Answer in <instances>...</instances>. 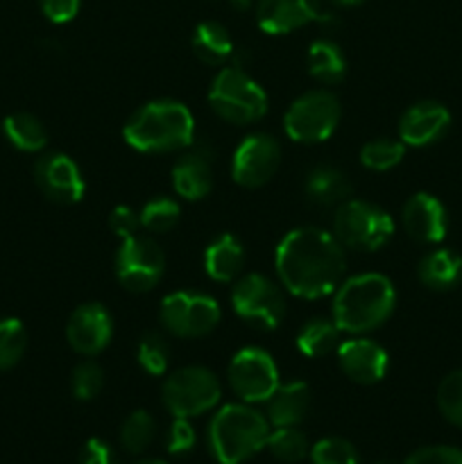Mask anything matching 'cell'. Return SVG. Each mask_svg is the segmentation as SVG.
<instances>
[{"label": "cell", "mask_w": 462, "mask_h": 464, "mask_svg": "<svg viewBox=\"0 0 462 464\" xmlns=\"http://www.w3.org/2000/svg\"><path fill=\"white\" fill-rule=\"evenodd\" d=\"M281 163V145L274 136L249 134L240 140L236 148L234 163H231V175L234 181L243 188H261L274 177Z\"/></svg>", "instance_id": "cell-13"}, {"label": "cell", "mask_w": 462, "mask_h": 464, "mask_svg": "<svg viewBox=\"0 0 462 464\" xmlns=\"http://www.w3.org/2000/svg\"><path fill=\"white\" fill-rule=\"evenodd\" d=\"M306 199L315 207H340L351 195V181L333 166H315L303 181Z\"/></svg>", "instance_id": "cell-22"}, {"label": "cell", "mask_w": 462, "mask_h": 464, "mask_svg": "<svg viewBox=\"0 0 462 464\" xmlns=\"http://www.w3.org/2000/svg\"><path fill=\"white\" fill-rule=\"evenodd\" d=\"M333 5H338V7H358V5L367 3V0H331Z\"/></svg>", "instance_id": "cell-43"}, {"label": "cell", "mask_w": 462, "mask_h": 464, "mask_svg": "<svg viewBox=\"0 0 462 464\" xmlns=\"http://www.w3.org/2000/svg\"><path fill=\"white\" fill-rule=\"evenodd\" d=\"M397 293L385 275L367 272L351 276L333 297V322L344 334H367L379 329L394 313Z\"/></svg>", "instance_id": "cell-2"}, {"label": "cell", "mask_w": 462, "mask_h": 464, "mask_svg": "<svg viewBox=\"0 0 462 464\" xmlns=\"http://www.w3.org/2000/svg\"><path fill=\"white\" fill-rule=\"evenodd\" d=\"M113 270L120 285L130 293H148L161 281L166 270L163 249L148 236H131L118 247Z\"/></svg>", "instance_id": "cell-11"}, {"label": "cell", "mask_w": 462, "mask_h": 464, "mask_svg": "<svg viewBox=\"0 0 462 464\" xmlns=\"http://www.w3.org/2000/svg\"><path fill=\"white\" fill-rule=\"evenodd\" d=\"M220 306L204 293H170L163 297L159 320L175 338H204L220 324Z\"/></svg>", "instance_id": "cell-9"}, {"label": "cell", "mask_w": 462, "mask_h": 464, "mask_svg": "<svg viewBox=\"0 0 462 464\" xmlns=\"http://www.w3.org/2000/svg\"><path fill=\"white\" fill-rule=\"evenodd\" d=\"M267 451L276 458L279 462H302L303 458L311 453V447H308V440L297 426H284V429H276L267 435L265 442Z\"/></svg>", "instance_id": "cell-29"}, {"label": "cell", "mask_w": 462, "mask_h": 464, "mask_svg": "<svg viewBox=\"0 0 462 464\" xmlns=\"http://www.w3.org/2000/svg\"><path fill=\"white\" fill-rule=\"evenodd\" d=\"M338 365L349 381L358 385H374L388 374V352L370 338H353L338 344Z\"/></svg>", "instance_id": "cell-17"}, {"label": "cell", "mask_w": 462, "mask_h": 464, "mask_svg": "<svg viewBox=\"0 0 462 464\" xmlns=\"http://www.w3.org/2000/svg\"><path fill=\"white\" fill-rule=\"evenodd\" d=\"M231 306L236 315L261 331H274L285 317V299L279 285L267 276H243L231 290Z\"/></svg>", "instance_id": "cell-10"}, {"label": "cell", "mask_w": 462, "mask_h": 464, "mask_svg": "<svg viewBox=\"0 0 462 464\" xmlns=\"http://www.w3.org/2000/svg\"><path fill=\"white\" fill-rule=\"evenodd\" d=\"M451 127V113L444 104L435 100H421L403 111L399 121V136L401 143L412 148H426L442 139Z\"/></svg>", "instance_id": "cell-19"}, {"label": "cell", "mask_w": 462, "mask_h": 464, "mask_svg": "<svg viewBox=\"0 0 462 464\" xmlns=\"http://www.w3.org/2000/svg\"><path fill=\"white\" fill-rule=\"evenodd\" d=\"M208 104L213 111L234 125H249L265 116L267 95L256 80L238 66L220 68L208 89Z\"/></svg>", "instance_id": "cell-5"}, {"label": "cell", "mask_w": 462, "mask_h": 464, "mask_svg": "<svg viewBox=\"0 0 462 464\" xmlns=\"http://www.w3.org/2000/svg\"><path fill=\"white\" fill-rule=\"evenodd\" d=\"M403 464H462V451L456 447H444V444L421 447L412 451Z\"/></svg>", "instance_id": "cell-39"}, {"label": "cell", "mask_w": 462, "mask_h": 464, "mask_svg": "<svg viewBox=\"0 0 462 464\" xmlns=\"http://www.w3.org/2000/svg\"><path fill=\"white\" fill-rule=\"evenodd\" d=\"M220 381L207 367H181L172 372L161 388V401L172 417H197L220 401Z\"/></svg>", "instance_id": "cell-7"}, {"label": "cell", "mask_w": 462, "mask_h": 464, "mask_svg": "<svg viewBox=\"0 0 462 464\" xmlns=\"http://www.w3.org/2000/svg\"><path fill=\"white\" fill-rule=\"evenodd\" d=\"M392 234L394 222L388 211L365 199H347L335 211L333 236L342 247L376 252L390 243Z\"/></svg>", "instance_id": "cell-6"}, {"label": "cell", "mask_w": 462, "mask_h": 464, "mask_svg": "<svg viewBox=\"0 0 462 464\" xmlns=\"http://www.w3.org/2000/svg\"><path fill=\"white\" fill-rule=\"evenodd\" d=\"M3 131L9 143L21 150V152H39L48 145L45 125L27 111H18L5 118Z\"/></svg>", "instance_id": "cell-27"}, {"label": "cell", "mask_w": 462, "mask_h": 464, "mask_svg": "<svg viewBox=\"0 0 462 464\" xmlns=\"http://www.w3.org/2000/svg\"><path fill=\"white\" fill-rule=\"evenodd\" d=\"M109 227H111L118 238H131L140 227V213L134 211L131 207H116L109 216Z\"/></svg>", "instance_id": "cell-40"}, {"label": "cell", "mask_w": 462, "mask_h": 464, "mask_svg": "<svg viewBox=\"0 0 462 464\" xmlns=\"http://www.w3.org/2000/svg\"><path fill=\"white\" fill-rule=\"evenodd\" d=\"M417 276L426 288L438 293L456 288L462 281V256L448 247L433 249L419 261Z\"/></svg>", "instance_id": "cell-23"}, {"label": "cell", "mask_w": 462, "mask_h": 464, "mask_svg": "<svg viewBox=\"0 0 462 464\" xmlns=\"http://www.w3.org/2000/svg\"><path fill=\"white\" fill-rule=\"evenodd\" d=\"M313 464H358V451L349 440L324 438L311 447Z\"/></svg>", "instance_id": "cell-37"}, {"label": "cell", "mask_w": 462, "mask_h": 464, "mask_svg": "<svg viewBox=\"0 0 462 464\" xmlns=\"http://www.w3.org/2000/svg\"><path fill=\"white\" fill-rule=\"evenodd\" d=\"M80 464H116V458H113L111 447L104 440L91 438L82 447Z\"/></svg>", "instance_id": "cell-42"}, {"label": "cell", "mask_w": 462, "mask_h": 464, "mask_svg": "<svg viewBox=\"0 0 462 464\" xmlns=\"http://www.w3.org/2000/svg\"><path fill=\"white\" fill-rule=\"evenodd\" d=\"M274 267L288 293L320 299L335 293L347 270V258L333 234L317 227H299L279 243Z\"/></svg>", "instance_id": "cell-1"}, {"label": "cell", "mask_w": 462, "mask_h": 464, "mask_svg": "<svg viewBox=\"0 0 462 464\" xmlns=\"http://www.w3.org/2000/svg\"><path fill=\"white\" fill-rule=\"evenodd\" d=\"M340 329L333 320L326 317H313L299 329L297 349L308 358H322L338 349Z\"/></svg>", "instance_id": "cell-28"}, {"label": "cell", "mask_w": 462, "mask_h": 464, "mask_svg": "<svg viewBox=\"0 0 462 464\" xmlns=\"http://www.w3.org/2000/svg\"><path fill=\"white\" fill-rule=\"evenodd\" d=\"M41 12L53 23H68L80 12L82 0H39Z\"/></svg>", "instance_id": "cell-41"}, {"label": "cell", "mask_w": 462, "mask_h": 464, "mask_svg": "<svg viewBox=\"0 0 462 464\" xmlns=\"http://www.w3.org/2000/svg\"><path fill=\"white\" fill-rule=\"evenodd\" d=\"M195 440L197 438H195L190 421L184 420V417H175V421H172L166 433V451L172 453V456H184L195 447Z\"/></svg>", "instance_id": "cell-38"}, {"label": "cell", "mask_w": 462, "mask_h": 464, "mask_svg": "<svg viewBox=\"0 0 462 464\" xmlns=\"http://www.w3.org/2000/svg\"><path fill=\"white\" fill-rule=\"evenodd\" d=\"M179 204L172 198H152L140 208V227L152 234H166L179 222Z\"/></svg>", "instance_id": "cell-33"}, {"label": "cell", "mask_w": 462, "mask_h": 464, "mask_svg": "<svg viewBox=\"0 0 462 464\" xmlns=\"http://www.w3.org/2000/svg\"><path fill=\"white\" fill-rule=\"evenodd\" d=\"M340 116H342L340 100L331 91H306L285 111V134L297 143H322L333 136Z\"/></svg>", "instance_id": "cell-8"}, {"label": "cell", "mask_w": 462, "mask_h": 464, "mask_svg": "<svg viewBox=\"0 0 462 464\" xmlns=\"http://www.w3.org/2000/svg\"><path fill=\"white\" fill-rule=\"evenodd\" d=\"M104 388V372L98 362L93 361H82L80 365L72 370L71 376V390L75 399L80 401H91L98 397Z\"/></svg>", "instance_id": "cell-36"}, {"label": "cell", "mask_w": 462, "mask_h": 464, "mask_svg": "<svg viewBox=\"0 0 462 464\" xmlns=\"http://www.w3.org/2000/svg\"><path fill=\"white\" fill-rule=\"evenodd\" d=\"M267 421L274 429H284V426H299L303 417L308 415L311 408V390L303 381H290V383L281 385L274 390L270 399H267Z\"/></svg>", "instance_id": "cell-21"}, {"label": "cell", "mask_w": 462, "mask_h": 464, "mask_svg": "<svg viewBox=\"0 0 462 464\" xmlns=\"http://www.w3.org/2000/svg\"><path fill=\"white\" fill-rule=\"evenodd\" d=\"M34 181L50 202L62 204V207H71L84 198V177H82L80 166L68 154L50 152L36 159Z\"/></svg>", "instance_id": "cell-14"}, {"label": "cell", "mask_w": 462, "mask_h": 464, "mask_svg": "<svg viewBox=\"0 0 462 464\" xmlns=\"http://www.w3.org/2000/svg\"><path fill=\"white\" fill-rule=\"evenodd\" d=\"M136 464H168V462H163V460H152V458H149V460H139Z\"/></svg>", "instance_id": "cell-45"}, {"label": "cell", "mask_w": 462, "mask_h": 464, "mask_svg": "<svg viewBox=\"0 0 462 464\" xmlns=\"http://www.w3.org/2000/svg\"><path fill=\"white\" fill-rule=\"evenodd\" d=\"M172 188L184 199H202L213 188V148L204 140L190 143L172 166Z\"/></svg>", "instance_id": "cell-18"}, {"label": "cell", "mask_w": 462, "mask_h": 464, "mask_svg": "<svg viewBox=\"0 0 462 464\" xmlns=\"http://www.w3.org/2000/svg\"><path fill=\"white\" fill-rule=\"evenodd\" d=\"M308 72L322 84H338L347 72V59L338 44L331 39L313 41L308 48Z\"/></svg>", "instance_id": "cell-26"}, {"label": "cell", "mask_w": 462, "mask_h": 464, "mask_svg": "<svg viewBox=\"0 0 462 464\" xmlns=\"http://www.w3.org/2000/svg\"><path fill=\"white\" fill-rule=\"evenodd\" d=\"M406 154V143L394 139H374L370 143L362 145L361 150V161L362 166L370 168L374 172H385L392 170L394 166H399Z\"/></svg>", "instance_id": "cell-31"}, {"label": "cell", "mask_w": 462, "mask_h": 464, "mask_svg": "<svg viewBox=\"0 0 462 464\" xmlns=\"http://www.w3.org/2000/svg\"><path fill=\"white\" fill-rule=\"evenodd\" d=\"M113 335V322L107 308L98 302L82 304L72 311L66 324V340L82 356H98L107 349Z\"/></svg>", "instance_id": "cell-16"}, {"label": "cell", "mask_w": 462, "mask_h": 464, "mask_svg": "<svg viewBox=\"0 0 462 464\" xmlns=\"http://www.w3.org/2000/svg\"><path fill=\"white\" fill-rule=\"evenodd\" d=\"M193 53L199 62L208 66H220L234 54V41H231L229 30L217 21H202L193 32Z\"/></svg>", "instance_id": "cell-25"}, {"label": "cell", "mask_w": 462, "mask_h": 464, "mask_svg": "<svg viewBox=\"0 0 462 464\" xmlns=\"http://www.w3.org/2000/svg\"><path fill=\"white\" fill-rule=\"evenodd\" d=\"M229 385L243 403H263L279 388V367L263 349L245 347L231 358Z\"/></svg>", "instance_id": "cell-12"}, {"label": "cell", "mask_w": 462, "mask_h": 464, "mask_svg": "<svg viewBox=\"0 0 462 464\" xmlns=\"http://www.w3.org/2000/svg\"><path fill=\"white\" fill-rule=\"evenodd\" d=\"M245 267V247L236 236L222 234L204 252V270L213 281H234Z\"/></svg>", "instance_id": "cell-24"}, {"label": "cell", "mask_w": 462, "mask_h": 464, "mask_svg": "<svg viewBox=\"0 0 462 464\" xmlns=\"http://www.w3.org/2000/svg\"><path fill=\"white\" fill-rule=\"evenodd\" d=\"M320 0H258L256 23L265 34H288L308 23H331Z\"/></svg>", "instance_id": "cell-15"}, {"label": "cell", "mask_w": 462, "mask_h": 464, "mask_svg": "<svg viewBox=\"0 0 462 464\" xmlns=\"http://www.w3.org/2000/svg\"><path fill=\"white\" fill-rule=\"evenodd\" d=\"M136 358L139 365L148 372L149 376L166 374L168 365H170V344L157 331H148L143 338L139 340V349H136Z\"/></svg>", "instance_id": "cell-32"}, {"label": "cell", "mask_w": 462, "mask_h": 464, "mask_svg": "<svg viewBox=\"0 0 462 464\" xmlns=\"http://www.w3.org/2000/svg\"><path fill=\"white\" fill-rule=\"evenodd\" d=\"M122 134L139 152H175L193 143L195 121L186 104L177 100H154L131 113Z\"/></svg>", "instance_id": "cell-3"}, {"label": "cell", "mask_w": 462, "mask_h": 464, "mask_svg": "<svg viewBox=\"0 0 462 464\" xmlns=\"http://www.w3.org/2000/svg\"><path fill=\"white\" fill-rule=\"evenodd\" d=\"M270 426L249 403H229L208 424V447L220 464H243L256 456L267 442Z\"/></svg>", "instance_id": "cell-4"}, {"label": "cell", "mask_w": 462, "mask_h": 464, "mask_svg": "<svg viewBox=\"0 0 462 464\" xmlns=\"http://www.w3.org/2000/svg\"><path fill=\"white\" fill-rule=\"evenodd\" d=\"M27 349V331L18 320H0V372L18 365Z\"/></svg>", "instance_id": "cell-34"}, {"label": "cell", "mask_w": 462, "mask_h": 464, "mask_svg": "<svg viewBox=\"0 0 462 464\" xmlns=\"http://www.w3.org/2000/svg\"><path fill=\"white\" fill-rule=\"evenodd\" d=\"M403 229L417 243L435 245L442 243L448 229V216L444 204L430 193H417L403 204L401 211Z\"/></svg>", "instance_id": "cell-20"}, {"label": "cell", "mask_w": 462, "mask_h": 464, "mask_svg": "<svg viewBox=\"0 0 462 464\" xmlns=\"http://www.w3.org/2000/svg\"><path fill=\"white\" fill-rule=\"evenodd\" d=\"M231 5H234L236 9H249L252 0H231Z\"/></svg>", "instance_id": "cell-44"}, {"label": "cell", "mask_w": 462, "mask_h": 464, "mask_svg": "<svg viewBox=\"0 0 462 464\" xmlns=\"http://www.w3.org/2000/svg\"><path fill=\"white\" fill-rule=\"evenodd\" d=\"M154 433H157V424H154V417L148 411H134L131 415H127V420L120 426V440L122 449L127 453H143L145 449L152 444Z\"/></svg>", "instance_id": "cell-30"}, {"label": "cell", "mask_w": 462, "mask_h": 464, "mask_svg": "<svg viewBox=\"0 0 462 464\" xmlns=\"http://www.w3.org/2000/svg\"><path fill=\"white\" fill-rule=\"evenodd\" d=\"M438 408L448 424L462 429V370L442 379L438 388Z\"/></svg>", "instance_id": "cell-35"}]
</instances>
